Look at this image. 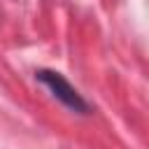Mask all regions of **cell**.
<instances>
[{
    "instance_id": "1",
    "label": "cell",
    "mask_w": 149,
    "mask_h": 149,
    "mask_svg": "<svg viewBox=\"0 0 149 149\" xmlns=\"http://www.w3.org/2000/svg\"><path fill=\"white\" fill-rule=\"evenodd\" d=\"M35 79L42 81V84L51 91V95H54L56 100H61L68 109L79 112V114H86V112H88V102L79 95V91H77L61 72H54V70H37V72H35Z\"/></svg>"
}]
</instances>
